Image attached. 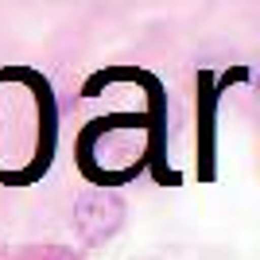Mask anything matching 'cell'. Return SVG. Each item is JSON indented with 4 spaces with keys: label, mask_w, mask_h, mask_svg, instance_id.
<instances>
[]
</instances>
